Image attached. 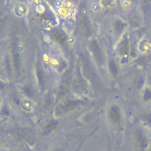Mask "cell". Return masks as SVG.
Listing matches in <instances>:
<instances>
[{"mask_svg": "<svg viewBox=\"0 0 151 151\" xmlns=\"http://www.w3.org/2000/svg\"><path fill=\"white\" fill-rule=\"evenodd\" d=\"M15 14L17 15L21 16L23 15H24L26 11V8L23 4H17L15 7Z\"/></svg>", "mask_w": 151, "mask_h": 151, "instance_id": "1", "label": "cell"}, {"mask_svg": "<svg viewBox=\"0 0 151 151\" xmlns=\"http://www.w3.org/2000/svg\"><path fill=\"white\" fill-rule=\"evenodd\" d=\"M139 47L141 51L148 52L151 48V44L147 41H143L140 43V45L139 46Z\"/></svg>", "mask_w": 151, "mask_h": 151, "instance_id": "2", "label": "cell"}]
</instances>
